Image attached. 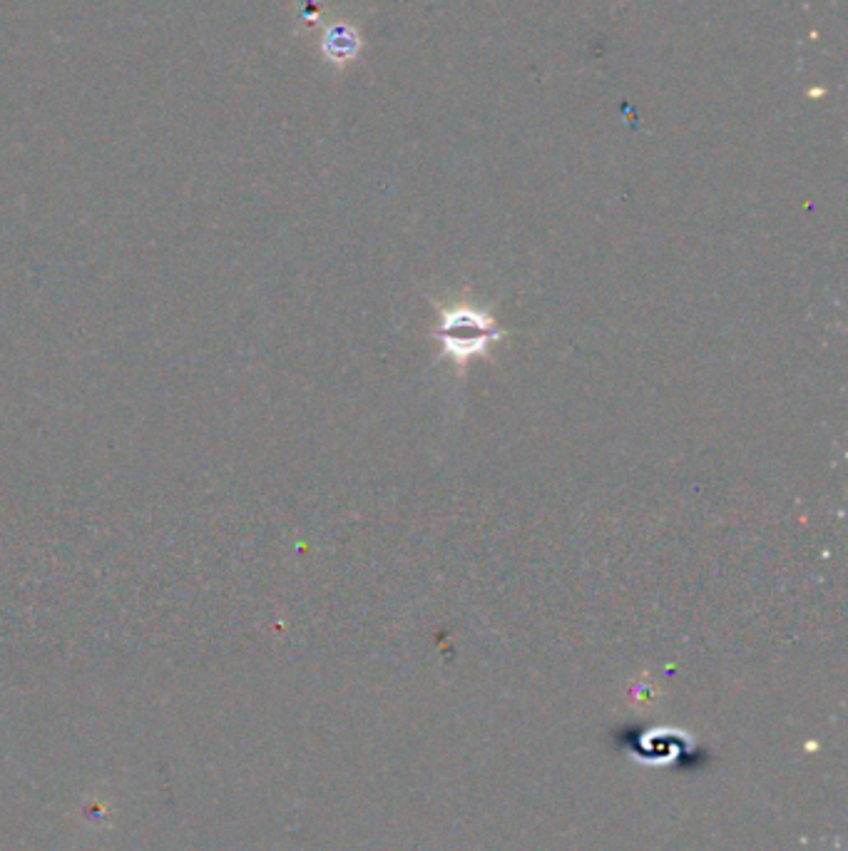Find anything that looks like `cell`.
I'll return each mask as SVG.
<instances>
[{"label":"cell","instance_id":"2","mask_svg":"<svg viewBox=\"0 0 848 851\" xmlns=\"http://www.w3.org/2000/svg\"><path fill=\"white\" fill-rule=\"evenodd\" d=\"M361 48V38L349 25H336L326 33L324 50L331 60H354Z\"/></svg>","mask_w":848,"mask_h":851},{"label":"cell","instance_id":"1","mask_svg":"<svg viewBox=\"0 0 848 851\" xmlns=\"http://www.w3.org/2000/svg\"><path fill=\"white\" fill-rule=\"evenodd\" d=\"M441 326L438 336L443 344V359L451 361L458 371L466 369L468 361L490 351L495 341L503 339L493 314L473 307V304H448L438 309Z\"/></svg>","mask_w":848,"mask_h":851}]
</instances>
